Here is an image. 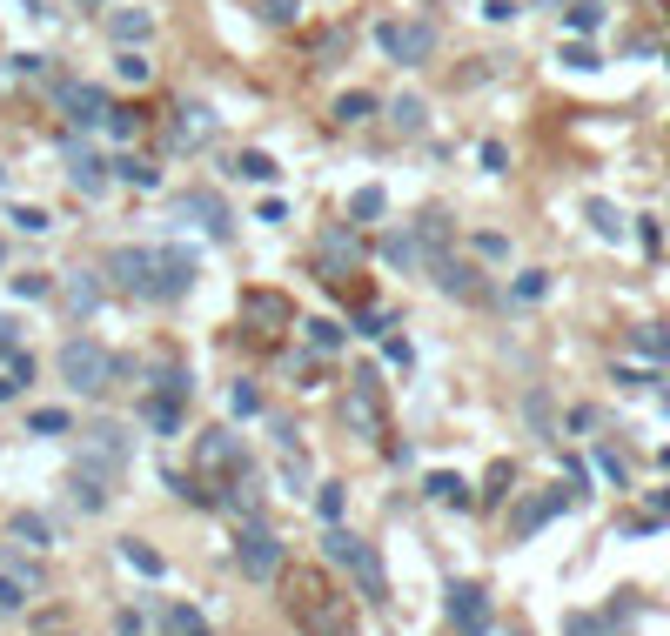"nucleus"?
I'll return each mask as SVG.
<instances>
[{
  "label": "nucleus",
  "mask_w": 670,
  "mask_h": 636,
  "mask_svg": "<svg viewBox=\"0 0 670 636\" xmlns=\"http://www.w3.org/2000/svg\"><path fill=\"white\" fill-rule=\"evenodd\" d=\"M242 570H248V576H262V583L282 570V549L268 543L262 529H248V536H242Z\"/></svg>",
  "instance_id": "nucleus-7"
},
{
  "label": "nucleus",
  "mask_w": 670,
  "mask_h": 636,
  "mask_svg": "<svg viewBox=\"0 0 670 636\" xmlns=\"http://www.w3.org/2000/svg\"><path fill=\"white\" fill-rule=\"evenodd\" d=\"M81 462H94V469H121V462H128V436H121L114 422H101V429H94V442H88V456H81Z\"/></svg>",
  "instance_id": "nucleus-8"
},
{
  "label": "nucleus",
  "mask_w": 670,
  "mask_h": 636,
  "mask_svg": "<svg viewBox=\"0 0 670 636\" xmlns=\"http://www.w3.org/2000/svg\"><path fill=\"white\" fill-rule=\"evenodd\" d=\"M108 375H114V362H108L101 342H67V349H61V382L74 395H101V389H108Z\"/></svg>",
  "instance_id": "nucleus-1"
},
{
  "label": "nucleus",
  "mask_w": 670,
  "mask_h": 636,
  "mask_svg": "<svg viewBox=\"0 0 670 636\" xmlns=\"http://www.w3.org/2000/svg\"><path fill=\"white\" fill-rule=\"evenodd\" d=\"M369 114H376L369 94H342V101H335V121H369Z\"/></svg>",
  "instance_id": "nucleus-18"
},
{
  "label": "nucleus",
  "mask_w": 670,
  "mask_h": 636,
  "mask_svg": "<svg viewBox=\"0 0 670 636\" xmlns=\"http://www.w3.org/2000/svg\"><path fill=\"white\" fill-rule=\"evenodd\" d=\"M563 636H603V623H597V616H570V623H563Z\"/></svg>",
  "instance_id": "nucleus-31"
},
{
  "label": "nucleus",
  "mask_w": 670,
  "mask_h": 636,
  "mask_svg": "<svg viewBox=\"0 0 670 636\" xmlns=\"http://www.w3.org/2000/svg\"><path fill=\"white\" fill-rule=\"evenodd\" d=\"M7 221H14L21 235H47V215H41V208H7Z\"/></svg>",
  "instance_id": "nucleus-21"
},
{
  "label": "nucleus",
  "mask_w": 670,
  "mask_h": 636,
  "mask_svg": "<svg viewBox=\"0 0 670 636\" xmlns=\"http://www.w3.org/2000/svg\"><path fill=\"white\" fill-rule=\"evenodd\" d=\"M114 34H121V41H148V34H155V14H148V7H121V14H114Z\"/></svg>",
  "instance_id": "nucleus-13"
},
{
  "label": "nucleus",
  "mask_w": 670,
  "mask_h": 636,
  "mask_svg": "<svg viewBox=\"0 0 670 636\" xmlns=\"http://www.w3.org/2000/svg\"><path fill=\"white\" fill-rule=\"evenodd\" d=\"M235 175H248V181H268V175H275V161H268V154H242V161H235Z\"/></svg>",
  "instance_id": "nucleus-22"
},
{
  "label": "nucleus",
  "mask_w": 670,
  "mask_h": 636,
  "mask_svg": "<svg viewBox=\"0 0 670 636\" xmlns=\"http://www.w3.org/2000/svg\"><path fill=\"white\" fill-rule=\"evenodd\" d=\"M108 275L121 288H134V295H155V248H114Z\"/></svg>",
  "instance_id": "nucleus-5"
},
{
  "label": "nucleus",
  "mask_w": 670,
  "mask_h": 636,
  "mask_svg": "<svg viewBox=\"0 0 670 636\" xmlns=\"http://www.w3.org/2000/svg\"><path fill=\"white\" fill-rule=\"evenodd\" d=\"M114 168H121V175H128V181H141V188H148V181H155V168H148V161H134V154H121V161H114Z\"/></svg>",
  "instance_id": "nucleus-25"
},
{
  "label": "nucleus",
  "mask_w": 670,
  "mask_h": 636,
  "mask_svg": "<svg viewBox=\"0 0 670 636\" xmlns=\"http://www.w3.org/2000/svg\"><path fill=\"white\" fill-rule=\"evenodd\" d=\"M14 536H27V543L41 549L47 543V523H41V516H14Z\"/></svg>",
  "instance_id": "nucleus-24"
},
{
  "label": "nucleus",
  "mask_w": 670,
  "mask_h": 636,
  "mask_svg": "<svg viewBox=\"0 0 670 636\" xmlns=\"http://www.w3.org/2000/svg\"><path fill=\"white\" fill-rule=\"evenodd\" d=\"M436 282H443L449 295H463V302H476V295H483V288L469 282V268H463V262H436Z\"/></svg>",
  "instance_id": "nucleus-14"
},
{
  "label": "nucleus",
  "mask_w": 670,
  "mask_h": 636,
  "mask_svg": "<svg viewBox=\"0 0 670 636\" xmlns=\"http://www.w3.org/2000/svg\"><path fill=\"white\" fill-rule=\"evenodd\" d=\"M449 623L463 636H490V596L476 590V583H456L449 590Z\"/></svg>",
  "instance_id": "nucleus-4"
},
{
  "label": "nucleus",
  "mask_w": 670,
  "mask_h": 636,
  "mask_svg": "<svg viewBox=\"0 0 670 636\" xmlns=\"http://www.w3.org/2000/svg\"><path fill=\"white\" fill-rule=\"evenodd\" d=\"M309 335H315V349H335V342H342V329H335V322H309Z\"/></svg>",
  "instance_id": "nucleus-30"
},
{
  "label": "nucleus",
  "mask_w": 670,
  "mask_h": 636,
  "mask_svg": "<svg viewBox=\"0 0 670 636\" xmlns=\"http://www.w3.org/2000/svg\"><path fill=\"white\" fill-rule=\"evenodd\" d=\"M188 282H195V262L181 248H155V295H181Z\"/></svg>",
  "instance_id": "nucleus-6"
},
{
  "label": "nucleus",
  "mask_w": 670,
  "mask_h": 636,
  "mask_svg": "<svg viewBox=\"0 0 670 636\" xmlns=\"http://www.w3.org/2000/svg\"><path fill=\"white\" fill-rule=\"evenodd\" d=\"M597 21H603V7H570V27H577V34H590Z\"/></svg>",
  "instance_id": "nucleus-29"
},
{
  "label": "nucleus",
  "mask_w": 670,
  "mask_h": 636,
  "mask_svg": "<svg viewBox=\"0 0 670 636\" xmlns=\"http://www.w3.org/2000/svg\"><path fill=\"white\" fill-rule=\"evenodd\" d=\"M329 556L342 563V570H356V583H362L369 596H389V576H382L376 549L362 543V536H349V529H329Z\"/></svg>",
  "instance_id": "nucleus-2"
},
{
  "label": "nucleus",
  "mask_w": 670,
  "mask_h": 636,
  "mask_svg": "<svg viewBox=\"0 0 670 636\" xmlns=\"http://www.w3.org/2000/svg\"><path fill=\"white\" fill-rule=\"evenodd\" d=\"M590 221H597V235H610V242L624 235V215H617L610 201H590Z\"/></svg>",
  "instance_id": "nucleus-19"
},
{
  "label": "nucleus",
  "mask_w": 670,
  "mask_h": 636,
  "mask_svg": "<svg viewBox=\"0 0 670 636\" xmlns=\"http://www.w3.org/2000/svg\"><path fill=\"white\" fill-rule=\"evenodd\" d=\"M429 496H443V503H463V483H456V476H429Z\"/></svg>",
  "instance_id": "nucleus-26"
},
{
  "label": "nucleus",
  "mask_w": 670,
  "mask_h": 636,
  "mask_svg": "<svg viewBox=\"0 0 670 636\" xmlns=\"http://www.w3.org/2000/svg\"><path fill=\"white\" fill-rule=\"evenodd\" d=\"M67 302H74V308H94V282H88V275H81V282L67 288Z\"/></svg>",
  "instance_id": "nucleus-34"
},
{
  "label": "nucleus",
  "mask_w": 670,
  "mask_h": 636,
  "mask_svg": "<svg viewBox=\"0 0 670 636\" xmlns=\"http://www.w3.org/2000/svg\"><path fill=\"white\" fill-rule=\"evenodd\" d=\"M349 208H356V215H362V221H369V215H382V188H362V195H356V201H349Z\"/></svg>",
  "instance_id": "nucleus-28"
},
{
  "label": "nucleus",
  "mask_w": 670,
  "mask_h": 636,
  "mask_svg": "<svg viewBox=\"0 0 670 636\" xmlns=\"http://www.w3.org/2000/svg\"><path fill=\"white\" fill-rule=\"evenodd\" d=\"M67 175H74V188H81V195H101V188H108V168H101L88 148H67Z\"/></svg>",
  "instance_id": "nucleus-9"
},
{
  "label": "nucleus",
  "mask_w": 670,
  "mask_h": 636,
  "mask_svg": "<svg viewBox=\"0 0 670 636\" xmlns=\"http://www.w3.org/2000/svg\"><path fill=\"white\" fill-rule=\"evenodd\" d=\"M376 41H382V54H389V61H402V67H416V61H429V54H436V34H429L423 21H389Z\"/></svg>",
  "instance_id": "nucleus-3"
},
{
  "label": "nucleus",
  "mask_w": 670,
  "mask_h": 636,
  "mask_svg": "<svg viewBox=\"0 0 670 636\" xmlns=\"http://www.w3.org/2000/svg\"><path fill=\"white\" fill-rule=\"evenodd\" d=\"M543 288H550V275H543V268H530V275H523V282H516V295H523V302H536V295H543Z\"/></svg>",
  "instance_id": "nucleus-27"
},
{
  "label": "nucleus",
  "mask_w": 670,
  "mask_h": 636,
  "mask_svg": "<svg viewBox=\"0 0 670 636\" xmlns=\"http://www.w3.org/2000/svg\"><path fill=\"white\" fill-rule=\"evenodd\" d=\"M389 114H396V128H402V134H416V128H423V101H416V94H402V101H396Z\"/></svg>",
  "instance_id": "nucleus-20"
},
{
  "label": "nucleus",
  "mask_w": 670,
  "mask_h": 636,
  "mask_svg": "<svg viewBox=\"0 0 670 636\" xmlns=\"http://www.w3.org/2000/svg\"><path fill=\"white\" fill-rule=\"evenodd\" d=\"M67 429H74V422H67L61 409H41V416H34V436H67Z\"/></svg>",
  "instance_id": "nucleus-23"
},
{
  "label": "nucleus",
  "mask_w": 670,
  "mask_h": 636,
  "mask_svg": "<svg viewBox=\"0 0 670 636\" xmlns=\"http://www.w3.org/2000/svg\"><path fill=\"white\" fill-rule=\"evenodd\" d=\"M128 563H134V570H148V576L161 570V563H155V549H141V543H128Z\"/></svg>",
  "instance_id": "nucleus-32"
},
{
  "label": "nucleus",
  "mask_w": 670,
  "mask_h": 636,
  "mask_svg": "<svg viewBox=\"0 0 670 636\" xmlns=\"http://www.w3.org/2000/svg\"><path fill=\"white\" fill-rule=\"evenodd\" d=\"M61 108L74 114V121H101V114H108V101H101L94 88H81V81H67V88H61Z\"/></svg>",
  "instance_id": "nucleus-10"
},
{
  "label": "nucleus",
  "mask_w": 670,
  "mask_h": 636,
  "mask_svg": "<svg viewBox=\"0 0 670 636\" xmlns=\"http://www.w3.org/2000/svg\"><path fill=\"white\" fill-rule=\"evenodd\" d=\"M0 349H14V322H0Z\"/></svg>",
  "instance_id": "nucleus-35"
},
{
  "label": "nucleus",
  "mask_w": 670,
  "mask_h": 636,
  "mask_svg": "<svg viewBox=\"0 0 670 636\" xmlns=\"http://www.w3.org/2000/svg\"><path fill=\"white\" fill-rule=\"evenodd\" d=\"M201 462H208V469H215V462H242V442H235V436L222 429V436H208V442H201Z\"/></svg>",
  "instance_id": "nucleus-16"
},
{
  "label": "nucleus",
  "mask_w": 670,
  "mask_h": 636,
  "mask_svg": "<svg viewBox=\"0 0 670 636\" xmlns=\"http://www.w3.org/2000/svg\"><path fill=\"white\" fill-rule=\"evenodd\" d=\"M476 248H483L490 262H503V255H510V242H503V235H476Z\"/></svg>",
  "instance_id": "nucleus-33"
},
{
  "label": "nucleus",
  "mask_w": 670,
  "mask_h": 636,
  "mask_svg": "<svg viewBox=\"0 0 670 636\" xmlns=\"http://www.w3.org/2000/svg\"><path fill=\"white\" fill-rule=\"evenodd\" d=\"M557 509H563V496H536V503H523V509H516V523H510V536H530V529H543Z\"/></svg>",
  "instance_id": "nucleus-11"
},
{
  "label": "nucleus",
  "mask_w": 670,
  "mask_h": 636,
  "mask_svg": "<svg viewBox=\"0 0 670 636\" xmlns=\"http://www.w3.org/2000/svg\"><path fill=\"white\" fill-rule=\"evenodd\" d=\"M161 636H208V623H201V610H188V603H168V610H161Z\"/></svg>",
  "instance_id": "nucleus-12"
},
{
  "label": "nucleus",
  "mask_w": 670,
  "mask_h": 636,
  "mask_svg": "<svg viewBox=\"0 0 670 636\" xmlns=\"http://www.w3.org/2000/svg\"><path fill=\"white\" fill-rule=\"evenodd\" d=\"M27 375H34V362H27V355H14V362L0 369V402H7V395H21V389H27Z\"/></svg>",
  "instance_id": "nucleus-17"
},
{
  "label": "nucleus",
  "mask_w": 670,
  "mask_h": 636,
  "mask_svg": "<svg viewBox=\"0 0 670 636\" xmlns=\"http://www.w3.org/2000/svg\"><path fill=\"white\" fill-rule=\"evenodd\" d=\"M630 342H637V355H650V362H670V329H664V322H650V329H637Z\"/></svg>",
  "instance_id": "nucleus-15"
}]
</instances>
